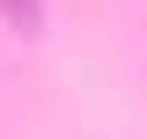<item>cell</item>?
Segmentation results:
<instances>
[{
    "instance_id": "6da1fadb",
    "label": "cell",
    "mask_w": 147,
    "mask_h": 139,
    "mask_svg": "<svg viewBox=\"0 0 147 139\" xmlns=\"http://www.w3.org/2000/svg\"><path fill=\"white\" fill-rule=\"evenodd\" d=\"M0 15L15 22V29H37L44 22V0H0Z\"/></svg>"
}]
</instances>
